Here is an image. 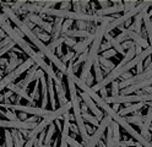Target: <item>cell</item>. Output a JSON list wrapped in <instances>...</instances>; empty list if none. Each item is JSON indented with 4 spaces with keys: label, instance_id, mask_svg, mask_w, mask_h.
Instances as JSON below:
<instances>
[{
    "label": "cell",
    "instance_id": "cell-1",
    "mask_svg": "<svg viewBox=\"0 0 152 147\" xmlns=\"http://www.w3.org/2000/svg\"><path fill=\"white\" fill-rule=\"evenodd\" d=\"M75 85H76V87H79L82 92H85L86 94H88V96L91 97V99H92L94 103H96V105L99 107L101 109H103L104 112H106V113L108 114V116L110 118V119L115 120L117 124H119V125H120L123 129H124L131 137H134V139L137 141V143H140L142 147H152V143H151L150 141L145 140L144 137L140 135V132H137V131L134 129V127H132V126L126 121L125 118L120 116L117 112H114L112 108H110V105H109L106 101H104V99H102L101 96H98L97 92H94L90 86H87L82 80H80V78H79V77H76V76H75Z\"/></svg>",
    "mask_w": 152,
    "mask_h": 147
},
{
    "label": "cell",
    "instance_id": "cell-2",
    "mask_svg": "<svg viewBox=\"0 0 152 147\" xmlns=\"http://www.w3.org/2000/svg\"><path fill=\"white\" fill-rule=\"evenodd\" d=\"M1 12H3L7 18H10V20H11V22L16 26V28H17L18 31H20L23 36H26L28 39H30V41L32 42V44L38 49V50H39V53H41L43 56H45L52 64L55 65V67L59 70V72H61L63 75L66 72V69H68V66H66L64 63H61L60 59L56 56L54 53H52V52L49 50V48L45 45V43H43L41 39L38 38V37L32 32V29L28 27V26H26V25L22 22V20L16 15V12H14L9 6H3Z\"/></svg>",
    "mask_w": 152,
    "mask_h": 147
},
{
    "label": "cell",
    "instance_id": "cell-3",
    "mask_svg": "<svg viewBox=\"0 0 152 147\" xmlns=\"http://www.w3.org/2000/svg\"><path fill=\"white\" fill-rule=\"evenodd\" d=\"M1 29L5 32V34L15 43V45H17L25 54L28 55V58H30L31 60L41 69V70L44 72L45 76L52 77L53 80H55V78L58 77V76H56V74L54 72V70H53L52 64L45 63L44 59H43V55L41 53H37V52L33 50V48L25 41V39H23V34L20 31H18L17 28H12V26L10 23H9L7 21H5L1 25Z\"/></svg>",
    "mask_w": 152,
    "mask_h": 147
},
{
    "label": "cell",
    "instance_id": "cell-4",
    "mask_svg": "<svg viewBox=\"0 0 152 147\" xmlns=\"http://www.w3.org/2000/svg\"><path fill=\"white\" fill-rule=\"evenodd\" d=\"M0 108L1 109H9L12 112H18V113H25V114H30L32 116H37V118H43V119H48L52 123L60 119V118L65 114L69 113V110L71 109V102H68L66 104L56 108V109L52 110V109H43L41 107H32V105H23V104H14V103H0Z\"/></svg>",
    "mask_w": 152,
    "mask_h": 147
},
{
    "label": "cell",
    "instance_id": "cell-5",
    "mask_svg": "<svg viewBox=\"0 0 152 147\" xmlns=\"http://www.w3.org/2000/svg\"><path fill=\"white\" fill-rule=\"evenodd\" d=\"M110 123H112V120H110V118H109L108 115L104 116V118H102V120H101L99 125L97 126V129L94 130V132L92 134V136H90L88 141L86 142V145H85L83 147H96L97 143L101 141L104 131H106V129L108 127V125H109Z\"/></svg>",
    "mask_w": 152,
    "mask_h": 147
},
{
    "label": "cell",
    "instance_id": "cell-6",
    "mask_svg": "<svg viewBox=\"0 0 152 147\" xmlns=\"http://www.w3.org/2000/svg\"><path fill=\"white\" fill-rule=\"evenodd\" d=\"M43 75H44V72H43V71L41 70V69L34 64L32 67H30V69L27 70L26 77L23 78L22 81L18 82V85H17V86L20 87V88H22L23 91H27L28 85L32 83V81H37V80H39V78H41Z\"/></svg>",
    "mask_w": 152,
    "mask_h": 147
},
{
    "label": "cell",
    "instance_id": "cell-7",
    "mask_svg": "<svg viewBox=\"0 0 152 147\" xmlns=\"http://www.w3.org/2000/svg\"><path fill=\"white\" fill-rule=\"evenodd\" d=\"M26 18H27L30 22H32L33 25H37L38 27H41L43 31H45L48 34L52 33L53 25L49 23V22H47V21H44V20H43L41 16H38V15H36V14H26Z\"/></svg>",
    "mask_w": 152,
    "mask_h": 147
},
{
    "label": "cell",
    "instance_id": "cell-8",
    "mask_svg": "<svg viewBox=\"0 0 152 147\" xmlns=\"http://www.w3.org/2000/svg\"><path fill=\"white\" fill-rule=\"evenodd\" d=\"M113 4H117V5H110L109 7H106V9H99L96 11V15L97 16H109V15H114L117 12L124 11L123 1H113Z\"/></svg>",
    "mask_w": 152,
    "mask_h": 147
},
{
    "label": "cell",
    "instance_id": "cell-9",
    "mask_svg": "<svg viewBox=\"0 0 152 147\" xmlns=\"http://www.w3.org/2000/svg\"><path fill=\"white\" fill-rule=\"evenodd\" d=\"M54 82V91H55V94H56V98H58V103H59V107L66 104L69 101L68 98L65 96V91L63 88V85H61V78L56 77L55 80H53Z\"/></svg>",
    "mask_w": 152,
    "mask_h": 147
},
{
    "label": "cell",
    "instance_id": "cell-10",
    "mask_svg": "<svg viewBox=\"0 0 152 147\" xmlns=\"http://www.w3.org/2000/svg\"><path fill=\"white\" fill-rule=\"evenodd\" d=\"M121 29V32H124L130 39H132V42H134L136 45L141 47V48H148V42L146 41V39L144 37H141L140 34L135 33L134 31H131L130 28H120Z\"/></svg>",
    "mask_w": 152,
    "mask_h": 147
},
{
    "label": "cell",
    "instance_id": "cell-11",
    "mask_svg": "<svg viewBox=\"0 0 152 147\" xmlns=\"http://www.w3.org/2000/svg\"><path fill=\"white\" fill-rule=\"evenodd\" d=\"M80 97H81V99L83 101V103L87 105V108L94 114V116H96L97 119H98V121H99L101 118H102V112L98 109V107L96 105V103H94V102L91 99V97H90L88 94H86L85 92H81V93H80Z\"/></svg>",
    "mask_w": 152,
    "mask_h": 147
},
{
    "label": "cell",
    "instance_id": "cell-12",
    "mask_svg": "<svg viewBox=\"0 0 152 147\" xmlns=\"http://www.w3.org/2000/svg\"><path fill=\"white\" fill-rule=\"evenodd\" d=\"M7 90L10 91L11 93H15L16 96H18V97H21V98H23V99H26L28 103H30V105H32V107H34V101H32V98L28 96V93H27V91H23L22 88H20L16 83H10L7 87Z\"/></svg>",
    "mask_w": 152,
    "mask_h": 147
},
{
    "label": "cell",
    "instance_id": "cell-13",
    "mask_svg": "<svg viewBox=\"0 0 152 147\" xmlns=\"http://www.w3.org/2000/svg\"><path fill=\"white\" fill-rule=\"evenodd\" d=\"M47 77V88H48V99H49V104L52 107V110L55 109L56 105V98H55V91H54V82L52 77Z\"/></svg>",
    "mask_w": 152,
    "mask_h": 147
},
{
    "label": "cell",
    "instance_id": "cell-14",
    "mask_svg": "<svg viewBox=\"0 0 152 147\" xmlns=\"http://www.w3.org/2000/svg\"><path fill=\"white\" fill-rule=\"evenodd\" d=\"M39 83L42 85V98H41V101H42V105L41 108H43V109H47V105L49 104V99H48V88H47V77L45 75H43L41 78H39Z\"/></svg>",
    "mask_w": 152,
    "mask_h": 147
},
{
    "label": "cell",
    "instance_id": "cell-15",
    "mask_svg": "<svg viewBox=\"0 0 152 147\" xmlns=\"http://www.w3.org/2000/svg\"><path fill=\"white\" fill-rule=\"evenodd\" d=\"M146 105V103L145 102H139V103H134V104H130V105H128L126 108H123V109H120V112L118 113L120 116H123L124 118L125 115H128V114H130V113H136L137 110H140V109H142Z\"/></svg>",
    "mask_w": 152,
    "mask_h": 147
},
{
    "label": "cell",
    "instance_id": "cell-16",
    "mask_svg": "<svg viewBox=\"0 0 152 147\" xmlns=\"http://www.w3.org/2000/svg\"><path fill=\"white\" fill-rule=\"evenodd\" d=\"M91 36H93V33L92 32H90V31H80V29H69L68 32H65L64 33V36L63 37H69V38H90Z\"/></svg>",
    "mask_w": 152,
    "mask_h": 147
},
{
    "label": "cell",
    "instance_id": "cell-17",
    "mask_svg": "<svg viewBox=\"0 0 152 147\" xmlns=\"http://www.w3.org/2000/svg\"><path fill=\"white\" fill-rule=\"evenodd\" d=\"M9 55H10V59H9V64H7L6 70H5L6 75H7V74H10V72H12L18 65H21V64L23 63L22 60H20V59L17 58V55H16L15 53L9 52Z\"/></svg>",
    "mask_w": 152,
    "mask_h": 147
},
{
    "label": "cell",
    "instance_id": "cell-18",
    "mask_svg": "<svg viewBox=\"0 0 152 147\" xmlns=\"http://www.w3.org/2000/svg\"><path fill=\"white\" fill-rule=\"evenodd\" d=\"M146 12H147V9L142 10L141 12H139L137 15L134 16V23H132V28H130L131 31H134L137 34H141V25H142V21H144V16H145Z\"/></svg>",
    "mask_w": 152,
    "mask_h": 147
},
{
    "label": "cell",
    "instance_id": "cell-19",
    "mask_svg": "<svg viewBox=\"0 0 152 147\" xmlns=\"http://www.w3.org/2000/svg\"><path fill=\"white\" fill-rule=\"evenodd\" d=\"M64 20L61 18H55L52 28V34H50V41H55L59 37H61V26H63Z\"/></svg>",
    "mask_w": 152,
    "mask_h": 147
},
{
    "label": "cell",
    "instance_id": "cell-20",
    "mask_svg": "<svg viewBox=\"0 0 152 147\" xmlns=\"http://www.w3.org/2000/svg\"><path fill=\"white\" fill-rule=\"evenodd\" d=\"M104 38H106V39H107V42L110 44L112 49H114V50H115L117 53H120V55H123V56L125 55V50L123 49L121 44H119V43L115 41V38H114L110 33H106V34H104Z\"/></svg>",
    "mask_w": 152,
    "mask_h": 147
},
{
    "label": "cell",
    "instance_id": "cell-21",
    "mask_svg": "<svg viewBox=\"0 0 152 147\" xmlns=\"http://www.w3.org/2000/svg\"><path fill=\"white\" fill-rule=\"evenodd\" d=\"M55 130H56V127H55L54 123L48 125V129H47V131H45V137H44L43 145H45V146H50L52 145V139H53V136L55 134Z\"/></svg>",
    "mask_w": 152,
    "mask_h": 147
},
{
    "label": "cell",
    "instance_id": "cell-22",
    "mask_svg": "<svg viewBox=\"0 0 152 147\" xmlns=\"http://www.w3.org/2000/svg\"><path fill=\"white\" fill-rule=\"evenodd\" d=\"M11 136H12V141H14V147H23L25 140H23V136L20 132V130H11Z\"/></svg>",
    "mask_w": 152,
    "mask_h": 147
},
{
    "label": "cell",
    "instance_id": "cell-23",
    "mask_svg": "<svg viewBox=\"0 0 152 147\" xmlns=\"http://www.w3.org/2000/svg\"><path fill=\"white\" fill-rule=\"evenodd\" d=\"M93 70H94V78H96V81H97V83H101L102 81H103V71H102V69H101V65H99V63H98V60H96L94 61V64H93Z\"/></svg>",
    "mask_w": 152,
    "mask_h": 147
},
{
    "label": "cell",
    "instance_id": "cell-24",
    "mask_svg": "<svg viewBox=\"0 0 152 147\" xmlns=\"http://www.w3.org/2000/svg\"><path fill=\"white\" fill-rule=\"evenodd\" d=\"M112 126H113V143L114 147H118V143L120 142V130L118 127V124L115 123H112Z\"/></svg>",
    "mask_w": 152,
    "mask_h": 147
},
{
    "label": "cell",
    "instance_id": "cell-25",
    "mask_svg": "<svg viewBox=\"0 0 152 147\" xmlns=\"http://www.w3.org/2000/svg\"><path fill=\"white\" fill-rule=\"evenodd\" d=\"M81 114H82V118H83V120L85 121H88V123H91L92 125H94V126H98L99 125V121H98V119L94 115H91L90 113H87V112H81Z\"/></svg>",
    "mask_w": 152,
    "mask_h": 147
},
{
    "label": "cell",
    "instance_id": "cell-26",
    "mask_svg": "<svg viewBox=\"0 0 152 147\" xmlns=\"http://www.w3.org/2000/svg\"><path fill=\"white\" fill-rule=\"evenodd\" d=\"M125 119H126V121L130 125L134 124V125L141 126L142 123H144V120H145V116H142V115H135V116H128V118H125Z\"/></svg>",
    "mask_w": 152,
    "mask_h": 147
},
{
    "label": "cell",
    "instance_id": "cell-27",
    "mask_svg": "<svg viewBox=\"0 0 152 147\" xmlns=\"http://www.w3.org/2000/svg\"><path fill=\"white\" fill-rule=\"evenodd\" d=\"M32 32L41 39V41L44 43V42H50V34H48V33H43L42 31H41V28H33L32 29Z\"/></svg>",
    "mask_w": 152,
    "mask_h": 147
},
{
    "label": "cell",
    "instance_id": "cell-28",
    "mask_svg": "<svg viewBox=\"0 0 152 147\" xmlns=\"http://www.w3.org/2000/svg\"><path fill=\"white\" fill-rule=\"evenodd\" d=\"M4 139H5V147H14V141H12V136H11L10 130L4 131Z\"/></svg>",
    "mask_w": 152,
    "mask_h": 147
},
{
    "label": "cell",
    "instance_id": "cell-29",
    "mask_svg": "<svg viewBox=\"0 0 152 147\" xmlns=\"http://www.w3.org/2000/svg\"><path fill=\"white\" fill-rule=\"evenodd\" d=\"M31 98H32V101H34V99H38L39 98V81H36L34 82V88H33V92L31 93V96H30Z\"/></svg>",
    "mask_w": 152,
    "mask_h": 147
},
{
    "label": "cell",
    "instance_id": "cell-30",
    "mask_svg": "<svg viewBox=\"0 0 152 147\" xmlns=\"http://www.w3.org/2000/svg\"><path fill=\"white\" fill-rule=\"evenodd\" d=\"M123 5H124V12H129L130 10H132L137 5V1H135V0H131V1H123Z\"/></svg>",
    "mask_w": 152,
    "mask_h": 147
},
{
    "label": "cell",
    "instance_id": "cell-31",
    "mask_svg": "<svg viewBox=\"0 0 152 147\" xmlns=\"http://www.w3.org/2000/svg\"><path fill=\"white\" fill-rule=\"evenodd\" d=\"M5 110V119L6 120H10V121H17V115L12 112V110H9V109H4Z\"/></svg>",
    "mask_w": 152,
    "mask_h": 147
},
{
    "label": "cell",
    "instance_id": "cell-32",
    "mask_svg": "<svg viewBox=\"0 0 152 147\" xmlns=\"http://www.w3.org/2000/svg\"><path fill=\"white\" fill-rule=\"evenodd\" d=\"M71 25H72V21H71V20H64L63 26H61V36H64L65 32H68V31H69Z\"/></svg>",
    "mask_w": 152,
    "mask_h": 147
},
{
    "label": "cell",
    "instance_id": "cell-33",
    "mask_svg": "<svg viewBox=\"0 0 152 147\" xmlns=\"http://www.w3.org/2000/svg\"><path fill=\"white\" fill-rule=\"evenodd\" d=\"M119 82L117 81H113L112 82V97H115V96H119Z\"/></svg>",
    "mask_w": 152,
    "mask_h": 147
},
{
    "label": "cell",
    "instance_id": "cell-34",
    "mask_svg": "<svg viewBox=\"0 0 152 147\" xmlns=\"http://www.w3.org/2000/svg\"><path fill=\"white\" fill-rule=\"evenodd\" d=\"M25 4H27V1H15V3H12V5H11V10L15 12V11H20L21 10V7L25 5Z\"/></svg>",
    "mask_w": 152,
    "mask_h": 147
},
{
    "label": "cell",
    "instance_id": "cell-35",
    "mask_svg": "<svg viewBox=\"0 0 152 147\" xmlns=\"http://www.w3.org/2000/svg\"><path fill=\"white\" fill-rule=\"evenodd\" d=\"M115 41L119 43V44H121V43H125V42H128L129 41V37L124 33V32H121V33H119L117 37H115Z\"/></svg>",
    "mask_w": 152,
    "mask_h": 147
},
{
    "label": "cell",
    "instance_id": "cell-36",
    "mask_svg": "<svg viewBox=\"0 0 152 147\" xmlns=\"http://www.w3.org/2000/svg\"><path fill=\"white\" fill-rule=\"evenodd\" d=\"M74 54L75 53H72V52H68L65 55H63L61 58H60V60H61V63H64V64H66V63H69V61H71L72 60V58H74Z\"/></svg>",
    "mask_w": 152,
    "mask_h": 147
},
{
    "label": "cell",
    "instance_id": "cell-37",
    "mask_svg": "<svg viewBox=\"0 0 152 147\" xmlns=\"http://www.w3.org/2000/svg\"><path fill=\"white\" fill-rule=\"evenodd\" d=\"M76 26H77V29H80V31H86V28L91 26V23L85 21H76Z\"/></svg>",
    "mask_w": 152,
    "mask_h": 147
},
{
    "label": "cell",
    "instance_id": "cell-38",
    "mask_svg": "<svg viewBox=\"0 0 152 147\" xmlns=\"http://www.w3.org/2000/svg\"><path fill=\"white\" fill-rule=\"evenodd\" d=\"M64 38H65V39H64V44H66L69 48H74V47H75V44L77 43L74 38H69V37H64Z\"/></svg>",
    "mask_w": 152,
    "mask_h": 147
},
{
    "label": "cell",
    "instance_id": "cell-39",
    "mask_svg": "<svg viewBox=\"0 0 152 147\" xmlns=\"http://www.w3.org/2000/svg\"><path fill=\"white\" fill-rule=\"evenodd\" d=\"M68 146H71V147H83L80 142H77L75 139H72L71 136L68 137Z\"/></svg>",
    "mask_w": 152,
    "mask_h": 147
},
{
    "label": "cell",
    "instance_id": "cell-40",
    "mask_svg": "<svg viewBox=\"0 0 152 147\" xmlns=\"http://www.w3.org/2000/svg\"><path fill=\"white\" fill-rule=\"evenodd\" d=\"M115 54H117V52L114 50V49H109V50H107V52H103V53H102V56L106 58V59H108V58H110V56H115Z\"/></svg>",
    "mask_w": 152,
    "mask_h": 147
},
{
    "label": "cell",
    "instance_id": "cell-41",
    "mask_svg": "<svg viewBox=\"0 0 152 147\" xmlns=\"http://www.w3.org/2000/svg\"><path fill=\"white\" fill-rule=\"evenodd\" d=\"M137 142H134L132 140L130 141H124V142H119L118 143V147H130V146H136Z\"/></svg>",
    "mask_w": 152,
    "mask_h": 147
},
{
    "label": "cell",
    "instance_id": "cell-42",
    "mask_svg": "<svg viewBox=\"0 0 152 147\" xmlns=\"http://www.w3.org/2000/svg\"><path fill=\"white\" fill-rule=\"evenodd\" d=\"M61 6L59 10H64V11H69V9L71 7V1H60Z\"/></svg>",
    "mask_w": 152,
    "mask_h": 147
},
{
    "label": "cell",
    "instance_id": "cell-43",
    "mask_svg": "<svg viewBox=\"0 0 152 147\" xmlns=\"http://www.w3.org/2000/svg\"><path fill=\"white\" fill-rule=\"evenodd\" d=\"M71 6L74 7V12H81V4H80V1H71Z\"/></svg>",
    "mask_w": 152,
    "mask_h": 147
},
{
    "label": "cell",
    "instance_id": "cell-44",
    "mask_svg": "<svg viewBox=\"0 0 152 147\" xmlns=\"http://www.w3.org/2000/svg\"><path fill=\"white\" fill-rule=\"evenodd\" d=\"M109 49H112V47H110V44L108 43V42H106V43H102L101 44V47H99V52H107V50H109Z\"/></svg>",
    "mask_w": 152,
    "mask_h": 147
},
{
    "label": "cell",
    "instance_id": "cell-45",
    "mask_svg": "<svg viewBox=\"0 0 152 147\" xmlns=\"http://www.w3.org/2000/svg\"><path fill=\"white\" fill-rule=\"evenodd\" d=\"M99 5H101V7L102 9H106V7H109L110 6V1H106V0H99V1H97Z\"/></svg>",
    "mask_w": 152,
    "mask_h": 147
},
{
    "label": "cell",
    "instance_id": "cell-46",
    "mask_svg": "<svg viewBox=\"0 0 152 147\" xmlns=\"http://www.w3.org/2000/svg\"><path fill=\"white\" fill-rule=\"evenodd\" d=\"M55 50H56V54H55V55H56V56H58L59 59H60V58H61V56L64 55V54H63V45H59L58 48H56V49H55Z\"/></svg>",
    "mask_w": 152,
    "mask_h": 147
},
{
    "label": "cell",
    "instance_id": "cell-47",
    "mask_svg": "<svg viewBox=\"0 0 152 147\" xmlns=\"http://www.w3.org/2000/svg\"><path fill=\"white\" fill-rule=\"evenodd\" d=\"M17 119L20 120V121H25V120H27V114H25V113H18Z\"/></svg>",
    "mask_w": 152,
    "mask_h": 147
},
{
    "label": "cell",
    "instance_id": "cell-48",
    "mask_svg": "<svg viewBox=\"0 0 152 147\" xmlns=\"http://www.w3.org/2000/svg\"><path fill=\"white\" fill-rule=\"evenodd\" d=\"M7 64H9V59L0 58V66H7Z\"/></svg>",
    "mask_w": 152,
    "mask_h": 147
},
{
    "label": "cell",
    "instance_id": "cell-49",
    "mask_svg": "<svg viewBox=\"0 0 152 147\" xmlns=\"http://www.w3.org/2000/svg\"><path fill=\"white\" fill-rule=\"evenodd\" d=\"M5 21H7V17L1 12V14H0V28H1V25H3Z\"/></svg>",
    "mask_w": 152,
    "mask_h": 147
},
{
    "label": "cell",
    "instance_id": "cell-50",
    "mask_svg": "<svg viewBox=\"0 0 152 147\" xmlns=\"http://www.w3.org/2000/svg\"><path fill=\"white\" fill-rule=\"evenodd\" d=\"M99 91H101V96H102L101 98L102 99H106V98L108 97L107 96V88H102V90H99Z\"/></svg>",
    "mask_w": 152,
    "mask_h": 147
},
{
    "label": "cell",
    "instance_id": "cell-51",
    "mask_svg": "<svg viewBox=\"0 0 152 147\" xmlns=\"http://www.w3.org/2000/svg\"><path fill=\"white\" fill-rule=\"evenodd\" d=\"M54 124H55V127H58V130H59V131L61 132V129H63V125H61V123L59 121V119H58V120H55V123H54Z\"/></svg>",
    "mask_w": 152,
    "mask_h": 147
},
{
    "label": "cell",
    "instance_id": "cell-52",
    "mask_svg": "<svg viewBox=\"0 0 152 147\" xmlns=\"http://www.w3.org/2000/svg\"><path fill=\"white\" fill-rule=\"evenodd\" d=\"M70 129L75 132V134H79V129H77V126L74 125V124H70Z\"/></svg>",
    "mask_w": 152,
    "mask_h": 147
},
{
    "label": "cell",
    "instance_id": "cell-53",
    "mask_svg": "<svg viewBox=\"0 0 152 147\" xmlns=\"http://www.w3.org/2000/svg\"><path fill=\"white\" fill-rule=\"evenodd\" d=\"M119 107H120V104H118V103H114V104H113V107H112V109H113L114 112H117V110L119 109Z\"/></svg>",
    "mask_w": 152,
    "mask_h": 147
},
{
    "label": "cell",
    "instance_id": "cell-54",
    "mask_svg": "<svg viewBox=\"0 0 152 147\" xmlns=\"http://www.w3.org/2000/svg\"><path fill=\"white\" fill-rule=\"evenodd\" d=\"M144 90L147 92V93H152V87L150 86V87H146V88H144Z\"/></svg>",
    "mask_w": 152,
    "mask_h": 147
},
{
    "label": "cell",
    "instance_id": "cell-55",
    "mask_svg": "<svg viewBox=\"0 0 152 147\" xmlns=\"http://www.w3.org/2000/svg\"><path fill=\"white\" fill-rule=\"evenodd\" d=\"M3 75H4V71H3V69H1V67H0V76H1V77H3Z\"/></svg>",
    "mask_w": 152,
    "mask_h": 147
},
{
    "label": "cell",
    "instance_id": "cell-56",
    "mask_svg": "<svg viewBox=\"0 0 152 147\" xmlns=\"http://www.w3.org/2000/svg\"><path fill=\"white\" fill-rule=\"evenodd\" d=\"M34 147H42V146H41L39 143H38V142H36V143H34Z\"/></svg>",
    "mask_w": 152,
    "mask_h": 147
},
{
    "label": "cell",
    "instance_id": "cell-57",
    "mask_svg": "<svg viewBox=\"0 0 152 147\" xmlns=\"http://www.w3.org/2000/svg\"><path fill=\"white\" fill-rule=\"evenodd\" d=\"M150 21H151V25H152V17H151V18H150Z\"/></svg>",
    "mask_w": 152,
    "mask_h": 147
},
{
    "label": "cell",
    "instance_id": "cell-58",
    "mask_svg": "<svg viewBox=\"0 0 152 147\" xmlns=\"http://www.w3.org/2000/svg\"><path fill=\"white\" fill-rule=\"evenodd\" d=\"M1 9H3V6H1V5H0V10H1Z\"/></svg>",
    "mask_w": 152,
    "mask_h": 147
},
{
    "label": "cell",
    "instance_id": "cell-59",
    "mask_svg": "<svg viewBox=\"0 0 152 147\" xmlns=\"http://www.w3.org/2000/svg\"><path fill=\"white\" fill-rule=\"evenodd\" d=\"M1 78H3V77H1V76H0V80H1Z\"/></svg>",
    "mask_w": 152,
    "mask_h": 147
},
{
    "label": "cell",
    "instance_id": "cell-60",
    "mask_svg": "<svg viewBox=\"0 0 152 147\" xmlns=\"http://www.w3.org/2000/svg\"><path fill=\"white\" fill-rule=\"evenodd\" d=\"M151 143H152V141H151Z\"/></svg>",
    "mask_w": 152,
    "mask_h": 147
},
{
    "label": "cell",
    "instance_id": "cell-61",
    "mask_svg": "<svg viewBox=\"0 0 152 147\" xmlns=\"http://www.w3.org/2000/svg\"><path fill=\"white\" fill-rule=\"evenodd\" d=\"M0 146H1V145H0Z\"/></svg>",
    "mask_w": 152,
    "mask_h": 147
}]
</instances>
